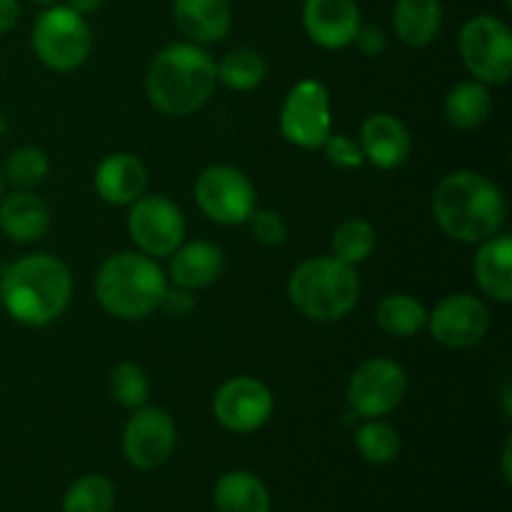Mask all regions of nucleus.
<instances>
[{
  "mask_svg": "<svg viewBox=\"0 0 512 512\" xmlns=\"http://www.w3.org/2000/svg\"><path fill=\"white\" fill-rule=\"evenodd\" d=\"M433 215L440 230L460 243H483L503 230L505 195L488 175L458 170L445 175L433 193Z\"/></svg>",
  "mask_w": 512,
  "mask_h": 512,
  "instance_id": "1",
  "label": "nucleus"
},
{
  "mask_svg": "<svg viewBox=\"0 0 512 512\" xmlns=\"http://www.w3.org/2000/svg\"><path fill=\"white\" fill-rule=\"evenodd\" d=\"M73 295L68 265L48 253L25 255L0 273V303L23 325H48L65 313Z\"/></svg>",
  "mask_w": 512,
  "mask_h": 512,
  "instance_id": "2",
  "label": "nucleus"
},
{
  "mask_svg": "<svg viewBox=\"0 0 512 512\" xmlns=\"http://www.w3.org/2000/svg\"><path fill=\"white\" fill-rule=\"evenodd\" d=\"M215 83V60L200 45L170 43L150 63L145 88L160 113L183 118L208 103Z\"/></svg>",
  "mask_w": 512,
  "mask_h": 512,
  "instance_id": "3",
  "label": "nucleus"
},
{
  "mask_svg": "<svg viewBox=\"0 0 512 512\" xmlns=\"http://www.w3.org/2000/svg\"><path fill=\"white\" fill-rule=\"evenodd\" d=\"M168 283L150 255L115 253L95 275V295L105 313L118 320H143L160 308Z\"/></svg>",
  "mask_w": 512,
  "mask_h": 512,
  "instance_id": "4",
  "label": "nucleus"
},
{
  "mask_svg": "<svg viewBox=\"0 0 512 512\" xmlns=\"http://www.w3.org/2000/svg\"><path fill=\"white\" fill-rule=\"evenodd\" d=\"M290 303L310 320H343L358 305L360 280L353 265L338 258H313L300 263L288 280Z\"/></svg>",
  "mask_w": 512,
  "mask_h": 512,
  "instance_id": "5",
  "label": "nucleus"
},
{
  "mask_svg": "<svg viewBox=\"0 0 512 512\" xmlns=\"http://www.w3.org/2000/svg\"><path fill=\"white\" fill-rule=\"evenodd\" d=\"M35 55L50 70H75L88 60L93 48V33L85 15L75 13L68 5H53L43 10L30 35Z\"/></svg>",
  "mask_w": 512,
  "mask_h": 512,
  "instance_id": "6",
  "label": "nucleus"
},
{
  "mask_svg": "<svg viewBox=\"0 0 512 512\" xmlns=\"http://www.w3.org/2000/svg\"><path fill=\"white\" fill-rule=\"evenodd\" d=\"M460 58L475 80L505 85L512 75V33L508 23L493 15H475L460 30Z\"/></svg>",
  "mask_w": 512,
  "mask_h": 512,
  "instance_id": "7",
  "label": "nucleus"
},
{
  "mask_svg": "<svg viewBox=\"0 0 512 512\" xmlns=\"http://www.w3.org/2000/svg\"><path fill=\"white\" fill-rule=\"evenodd\" d=\"M333 130L330 93L320 80L293 85L280 110V133L303 150H320Z\"/></svg>",
  "mask_w": 512,
  "mask_h": 512,
  "instance_id": "8",
  "label": "nucleus"
},
{
  "mask_svg": "<svg viewBox=\"0 0 512 512\" xmlns=\"http://www.w3.org/2000/svg\"><path fill=\"white\" fill-rule=\"evenodd\" d=\"M195 200L220 225L248 223L255 210V188L233 165H210L195 180Z\"/></svg>",
  "mask_w": 512,
  "mask_h": 512,
  "instance_id": "9",
  "label": "nucleus"
},
{
  "mask_svg": "<svg viewBox=\"0 0 512 512\" xmlns=\"http://www.w3.org/2000/svg\"><path fill=\"white\" fill-rule=\"evenodd\" d=\"M128 233L140 253L168 258L183 245L185 218L165 195H140L128 215Z\"/></svg>",
  "mask_w": 512,
  "mask_h": 512,
  "instance_id": "10",
  "label": "nucleus"
},
{
  "mask_svg": "<svg viewBox=\"0 0 512 512\" xmlns=\"http://www.w3.org/2000/svg\"><path fill=\"white\" fill-rule=\"evenodd\" d=\"M408 393V375L395 360L373 358L355 368L348 383L350 408L360 418H383L403 403Z\"/></svg>",
  "mask_w": 512,
  "mask_h": 512,
  "instance_id": "11",
  "label": "nucleus"
},
{
  "mask_svg": "<svg viewBox=\"0 0 512 512\" xmlns=\"http://www.w3.org/2000/svg\"><path fill=\"white\" fill-rule=\"evenodd\" d=\"M275 408L268 385L250 375L228 380L213 398V415L230 433L248 435L263 428Z\"/></svg>",
  "mask_w": 512,
  "mask_h": 512,
  "instance_id": "12",
  "label": "nucleus"
},
{
  "mask_svg": "<svg viewBox=\"0 0 512 512\" xmlns=\"http://www.w3.org/2000/svg\"><path fill=\"white\" fill-rule=\"evenodd\" d=\"M175 423L163 408L143 405L133 410L123 430V453L138 470H158L173 458Z\"/></svg>",
  "mask_w": 512,
  "mask_h": 512,
  "instance_id": "13",
  "label": "nucleus"
},
{
  "mask_svg": "<svg viewBox=\"0 0 512 512\" xmlns=\"http://www.w3.org/2000/svg\"><path fill=\"white\" fill-rule=\"evenodd\" d=\"M435 340L445 348L465 350L478 345L490 330V310L480 298L468 293L450 295L428 313V325Z\"/></svg>",
  "mask_w": 512,
  "mask_h": 512,
  "instance_id": "14",
  "label": "nucleus"
},
{
  "mask_svg": "<svg viewBox=\"0 0 512 512\" xmlns=\"http://www.w3.org/2000/svg\"><path fill=\"white\" fill-rule=\"evenodd\" d=\"M305 33L313 43L328 50H343L353 45L360 30V10L355 0H305Z\"/></svg>",
  "mask_w": 512,
  "mask_h": 512,
  "instance_id": "15",
  "label": "nucleus"
},
{
  "mask_svg": "<svg viewBox=\"0 0 512 512\" xmlns=\"http://www.w3.org/2000/svg\"><path fill=\"white\" fill-rule=\"evenodd\" d=\"M360 148L365 160L380 170H395L410 158L413 138L400 118L390 113H373L360 125Z\"/></svg>",
  "mask_w": 512,
  "mask_h": 512,
  "instance_id": "16",
  "label": "nucleus"
},
{
  "mask_svg": "<svg viewBox=\"0 0 512 512\" xmlns=\"http://www.w3.org/2000/svg\"><path fill=\"white\" fill-rule=\"evenodd\" d=\"M95 193L110 205H133L148 188V170L135 155L113 153L95 170Z\"/></svg>",
  "mask_w": 512,
  "mask_h": 512,
  "instance_id": "17",
  "label": "nucleus"
},
{
  "mask_svg": "<svg viewBox=\"0 0 512 512\" xmlns=\"http://www.w3.org/2000/svg\"><path fill=\"white\" fill-rule=\"evenodd\" d=\"M50 228V208L40 195L18 190L0 200V230L13 243H38Z\"/></svg>",
  "mask_w": 512,
  "mask_h": 512,
  "instance_id": "18",
  "label": "nucleus"
},
{
  "mask_svg": "<svg viewBox=\"0 0 512 512\" xmlns=\"http://www.w3.org/2000/svg\"><path fill=\"white\" fill-rule=\"evenodd\" d=\"M173 18L190 43H218L228 35L233 10L228 0H173Z\"/></svg>",
  "mask_w": 512,
  "mask_h": 512,
  "instance_id": "19",
  "label": "nucleus"
},
{
  "mask_svg": "<svg viewBox=\"0 0 512 512\" xmlns=\"http://www.w3.org/2000/svg\"><path fill=\"white\" fill-rule=\"evenodd\" d=\"M223 250L205 240L180 245L170 260V278L183 290H203L223 273Z\"/></svg>",
  "mask_w": 512,
  "mask_h": 512,
  "instance_id": "20",
  "label": "nucleus"
},
{
  "mask_svg": "<svg viewBox=\"0 0 512 512\" xmlns=\"http://www.w3.org/2000/svg\"><path fill=\"white\" fill-rule=\"evenodd\" d=\"M475 278L498 303H510L512 300V238L508 233H498L493 238L480 243L478 255H475Z\"/></svg>",
  "mask_w": 512,
  "mask_h": 512,
  "instance_id": "21",
  "label": "nucleus"
},
{
  "mask_svg": "<svg viewBox=\"0 0 512 512\" xmlns=\"http://www.w3.org/2000/svg\"><path fill=\"white\" fill-rule=\"evenodd\" d=\"M395 35L410 48H423L438 38L443 28L440 0H398L393 10Z\"/></svg>",
  "mask_w": 512,
  "mask_h": 512,
  "instance_id": "22",
  "label": "nucleus"
},
{
  "mask_svg": "<svg viewBox=\"0 0 512 512\" xmlns=\"http://www.w3.org/2000/svg\"><path fill=\"white\" fill-rule=\"evenodd\" d=\"M213 503L218 512H270V493L258 475L233 470L215 483Z\"/></svg>",
  "mask_w": 512,
  "mask_h": 512,
  "instance_id": "23",
  "label": "nucleus"
},
{
  "mask_svg": "<svg viewBox=\"0 0 512 512\" xmlns=\"http://www.w3.org/2000/svg\"><path fill=\"white\" fill-rule=\"evenodd\" d=\"M493 110L488 85L480 80H465L458 83L445 98V118L458 130H475L488 120Z\"/></svg>",
  "mask_w": 512,
  "mask_h": 512,
  "instance_id": "24",
  "label": "nucleus"
},
{
  "mask_svg": "<svg viewBox=\"0 0 512 512\" xmlns=\"http://www.w3.org/2000/svg\"><path fill=\"white\" fill-rule=\"evenodd\" d=\"M375 320L393 338H413L428 325V310L410 295H388L380 300Z\"/></svg>",
  "mask_w": 512,
  "mask_h": 512,
  "instance_id": "25",
  "label": "nucleus"
},
{
  "mask_svg": "<svg viewBox=\"0 0 512 512\" xmlns=\"http://www.w3.org/2000/svg\"><path fill=\"white\" fill-rule=\"evenodd\" d=\"M215 73L223 85L233 90H253L268 75V63L260 53L248 48H238L225 55L220 63H215Z\"/></svg>",
  "mask_w": 512,
  "mask_h": 512,
  "instance_id": "26",
  "label": "nucleus"
},
{
  "mask_svg": "<svg viewBox=\"0 0 512 512\" xmlns=\"http://www.w3.org/2000/svg\"><path fill=\"white\" fill-rule=\"evenodd\" d=\"M355 448L370 465L393 463L400 453V435L390 423L380 418L365 420L355 433Z\"/></svg>",
  "mask_w": 512,
  "mask_h": 512,
  "instance_id": "27",
  "label": "nucleus"
},
{
  "mask_svg": "<svg viewBox=\"0 0 512 512\" xmlns=\"http://www.w3.org/2000/svg\"><path fill=\"white\" fill-rule=\"evenodd\" d=\"M378 235L375 228L363 218H348L335 228L333 233V258L348 265H358L373 255Z\"/></svg>",
  "mask_w": 512,
  "mask_h": 512,
  "instance_id": "28",
  "label": "nucleus"
},
{
  "mask_svg": "<svg viewBox=\"0 0 512 512\" xmlns=\"http://www.w3.org/2000/svg\"><path fill=\"white\" fill-rule=\"evenodd\" d=\"M115 488L103 475L75 480L63 498V512H113Z\"/></svg>",
  "mask_w": 512,
  "mask_h": 512,
  "instance_id": "29",
  "label": "nucleus"
},
{
  "mask_svg": "<svg viewBox=\"0 0 512 512\" xmlns=\"http://www.w3.org/2000/svg\"><path fill=\"white\" fill-rule=\"evenodd\" d=\"M110 393L123 408L138 410L143 408L150 393V380L145 370L135 363L115 365L110 373Z\"/></svg>",
  "mask_w": 512,
  "mask_h": 512,
  "instance_id": "30",
  "label": "nucleus"
},
{
  "mask_svg": "<svg viewBox=\"0 0 512 512\" xmlns=\"http://www.w3.org/2000/svg\"><path fill=\"white\" fill-rule=\"evenodd\" d=\"M48 155L43 153L35 145H25V148H18L5 163V175L13 185L18 188H35L38 183H43L45 175H48Z\"/></svg>",
  "mask_w": 512,
  "mask_h": 512,
  "instance_id": "31",
  "label": "nucleus"
},
{
  "mask_svg": "<svg viewBox=\"0 0 512 512\" xmlns=\"http://www.w3.org/2000/svg\"><path fill=\"white\" fill-rule=\"evenodd\" d=\"M323 153L328 163H333L340 170H358L365 163V155L360 143H355L348 135H328L323 143Z\"/></svg>",
  "mask_w": 512,
  "mask_h": 512,
  "instance_id": "32",
  "label": "nucleus"
},
{
  "mask_svg": "<svg viewBox=\"0 0 512 512\" xmlns=\"http://www.w3.org/2000/svg\"><path fill=\"white\" fill-rule=\"evenodd\" d=\"M250 230H253L255 240L268 248H275L285 240L288 235V225H285L283 215L275 213V210H253V215L248 218Z\"/></svg>",
  "mask_w": 512,
  "mask_h": 512,
  "instance_id": "33",
  "label": "nucleus"
},
{
  "mask_svg": "<svg viewBox=\"0 0 512 512\" xmlns=\"http://www.w3.org/2000/svg\"><path fill=\"white\" fill-rule=\"evenodd\" d=\"M353 43L358 45V50L363 55H368V58H378V55H383L385 48H388V35H385L380 28H363V25H360Z\"/></svg>",
  "mask_w": 512,
  "mask_h": 512,
  "instance_id": "34",
  "label": "nucleus"
},
{
  "mask_svg": "<svg viewBox=\"0 0 512 512\" xmlns=\"http://www.w3.org/2000/svg\"><path fill=\"white\" fill-rule=\"evenodd\" d=\"M160 308H168V313L173 315H185L190 308H193V300L188 298V293H185L183 288L173 290V293L165 290L163 300H160Z\"/></svg>",
  "mask_w": 512,
  "mask_h": 512,
  "instance_id": "35",
  "label": "nucleus"
},
{
  "mask_svg": "<svg viewBox=\"0 0 512 512\" xmlns=\"http://www.w3.org/2000/svg\"><path fill=\"white\" fill-rule=\"evenodd\" d=\"M20 18L18 0H0V35L15 28Z\"/></svg>",
  "mask_w": 512,
  "mask_h": 512,
  "instance_id": "36",
  "label": "nucleus"
},
{
  "mask_svg": "<svg viewBox=\"0 0 512 512\" xmlns=\"http://www.w3.org/2000/svg\"><path fill=\"white\" fill-rule=\"evenodd\" d=\"M103 5V0H68V8H73L75 13L90 15Z\"/></svg>",
  "mask_w": 512,
  "mask_h": 512,
  "instance_id": "37",
  "label": "nucleus"
},
{
  "mask_svg": "<svg viewBox=\"0 0 512 512\" xmlns=\"http://www.w3.org/2000/svg\"><path fill=\"white\" fill-rule=\"evenodd\" d=\"M510 453H512V440H508V443H505V448H503V475H505V480H512V473H510Z\"/></svg>",
  "mask_w": 512,
  "mask_h": 512,
  "instance_id": "38",
  "label": "nucleus"
},
{
  "mask_svg": "<svg viewBox=\"0 0 512 512\" xmlns=\"http://www.w3.org/2000/svg\"><path fill=\"white\" fill-rule=\"evenodd\" d=\"M33 3H38V5H53L55 0H33Z\"/></svg>",
  "mask_w": 512,
  "mask_h": 512,
  "instance_id": "39",
  "label": "nucleus"
},
{
  "mask_svg": "<svg viewBox=\"0 0 512 512\" xmlns=\"http://www.w3.org/2000/svg\"><path fill=\"white\" fill-rule=\"evenodd\" d=\"M0 198H3V175H0Z\"/></svg>",
  "mask_w": 512,
  "mask_h": 512,
  "instance_id": "40",
  "label": "nucleus"
}]
</instances>
